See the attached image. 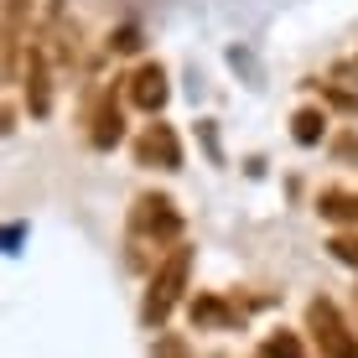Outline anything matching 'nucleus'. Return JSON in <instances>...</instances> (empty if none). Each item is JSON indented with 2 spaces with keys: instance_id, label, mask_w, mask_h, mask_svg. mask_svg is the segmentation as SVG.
<instances>
[{
  "instance_id": "ddd939ff",
  "label": "nucleus",
  "mask_w": 358,
  "mask_h": 358,
  "mask_svg": "<svg viewBox=\"0 0 358 358\" xmlns=\"http://www.w3.org/2000/svg\"><path fill=\"white\" fill-rule=\"evenodd\" d=\"M224 301H213V296H197L192 301V322H224Z\"/></svg>"
},
{
  "instance_id": "2eb2a0df",
  "label": "nucleus",
  "mask_w": 358,
  "mask_h": 358,
  "mask_svg": "<svg viewBox=\"0 0 358 358\" xmlns=\"http://www.w3.org/2000/svg\"><path fill=\"white\" fill-rule=\"evenodd\" d=\"M343 73H353V78H358V57H353V63H348V68H343Z\"/></svg>"
},
{
  "instance_id": "39448f33",
  "label": "nucleus",
  "mask_w": 358,
  "mask_h": 358,
  "mask_svg": "<svg viewBox=\"0 0 358 358\" xmlns=\"http://www.w3.org/2000/svg\"><path fill=\"white\" fill-rule=\"evenodd\" d=\"M21 89H27V109L36 120L42 115H52V78H47V52L31 42V52H27V73H21Z\"/></svg>"
},
{
  "instance_id": "9d476101",
  "label": "nucleus",
  "mask_w": 358,
  "mask_h": 358,
  "mask_svg": "<svg viewBox=\"0 0 358 358\" xmlns=\"http://www.w3.org/2000/svg\"><path fill=\"white\" fill-rule=\"evenodd\" d=\"M306 348H301V338H296V332H265V343H260V358H301Z\"/></svg>"
},
{
  "instance_id": "423d86ee",
  "label": "nucleus",
  "mask_w": 358,
  "mask_h": 358,
  "mask_svg": "<svg viewBox=\"0 0 358 358\" xmlns=\"http://www.w3.org/2000/svg\"><path fill=\"white\" fill-rule=\"evenodd\" d=\"M166 68L162 63H141V68H135L130 73V104L135 109H145V115H156V109H162L166 104Z\"/></svg>"
},
{
  "instance_id": "f257e3e1",
  "label": "nucleus",
  "mask_w": 358,
  "mask_h": 358,
  "mask_svg": "<svg viewBox=\"0 0 358 358\" xmlns=\"http://www.w3.org/2000/svg\"><path fill=\"white\" fill-rule=\"evenodd\" d=\"M187 275H192V250L187 244H171L162 260H156V270H151V291H145V306H141V317L151 327L177 312L182 291H187Z\"/></svg>"
},
{
  "instance_id": "20e7f679",
  "label": "nucleus",
  "mask_w": 358,
  "mask_h": 358,
  "mask_svg": "<svg viewBox=\"0 0 358 358\" xmlns=\"http://www.w3.org/2000/svg\"><path fill=\"white\" fill-rule=\"evenodd\" d=\"M135 162H141V166H162V171H177V166H182V145H177V130L156 120V125L145 130L141 141H135Z\"/></svg>"
},
{
  "instance_id": "6e6552de",
  "label": "nucleus",
  "mask_w": 358,
  "mask_h": 358,
  "mask_svg": "<svg viewBox=\"0 0 358 358\" xmlns=\"http://www.w3.org/2000/svg\"><path fill=\"white\" fill-rule=\"evenodd\" d=\"M317 213L332 218V224H353L358 229V192H343V187H327L317 197Z\"/></svg>"
},
{
  "instance_id": "f8f14e48",
  "label": "nucleus",
  "mask_w": 358,
  "mask_h": 358,
  "mask_svg": "<svg viewBox=\"0 0 358 358\" xmlns=\"http://www.w3.org/2000/svg\"><path fill=\"white\" fill-rule=\"evenodd\" d=\"M327 250H332V260H338V265H353L358 270V234H332Z\"/></svg>"
},
{
  "instance_id": "1a4fd4ad",
  "label": "nucleus",
  "mask_w": 358,
  "mask_h": 358,
  "mask_svg": "<svg viewBox=\"0 0 358 358\" xmlns=\"http://www.w3.org/2000/svg\"><path fill=\"white\" fill-rule=\"evenodd\" d=\"M291 135H296L301 145H317V141L327 135V115H322V109H296V120H291Z\"/></svg>"
},
{
  "instance_id": "9b49d317",
  "label": "nucleus",
  "mask_w": 358,
  "mask_h": 358,
  "mask_svg": "<svg viewBox=\"0 0 358 358\" xmlns=\"http://www.w3.org/2000/svg\"><path fill=\"white\" fill-rule=\"evenodd\" d=\"M317 89H322V99H327V104H338L343 109V115H358V89H348V83H317Z\"/></svg>"
},
{
  "instance_id": "7ed1b4c3",
  "label": "nucleus",
  "mask_w": 358,
  "mask_h": 358,
  "mask_svg": "<svg viewBox=\"0 0 358 358\" xmlns=\"http://www.w3.org/2000/svg\"><path fill=\"white\" fill-rule=\"evenodd\" d=\"M130 234L141 244H182V213H177V203H171L166 192H141L135 197V208H130Z\"/></svg>"
},
{
  "instance_id": "0eeeda50",
  "label": "nucleus",
  "mask_w": 358,
  "mask_h": 358,
  "mask_svg": "<svg viewBox=\"0 0 358 358\" xmlns=\"http://www.w3.org/2000/svg\"><path fill=\"white\" fill-rule=\"evenodd\" d=\"M89 145L94 151H115L120 145V135H125V115H120V104H115V94H104L94 104V115H89Z\"/></svg>"
},
{
  "instance_id": "4468645a",
  "label": "nucleus",
  "mask_w": 358,
  "mask_h": 358,
  "mask_svg": "<svg viewBox=\"0 0 358 358\" xmlns=\"http://www.w3.org/2000/svg\"><path fill=\"white\" fill-rule=\"evenodd\" d=\"M156 353H162V358H187V348H182L177 338H162V343H156Z\"/></svg>"
},
{
  "instance_id": "f03ea898",
  "label": "nucleus",
  "mask_w": 358,
  "mask_h": 358,
  "mask_svg": "<svg viewBox=\"0 0 358 358\" xmlns=\"http://www.w3.org/2000/svg\"><path fill=\"white\" fill-rule=\"evenodd\" d=\"M306 332H312V343L322 348V358H358V332L353 322L338 312V301H327V296H312L306 301Z\"/></svg>"
}]
</instances>
